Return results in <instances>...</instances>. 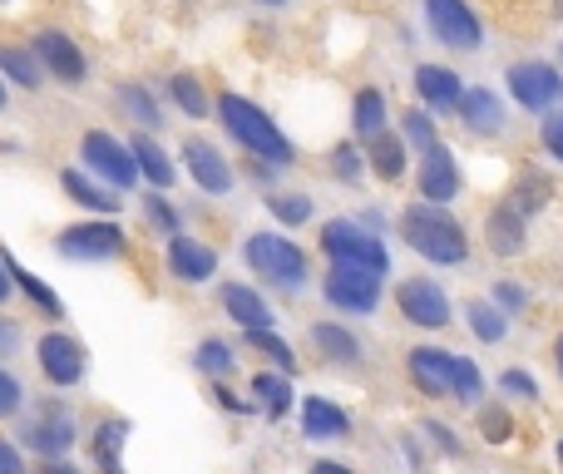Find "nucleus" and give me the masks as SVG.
<instances>
[{"instance_id":"2f4dec72","label":"nucleus","mask_w":563,"mask_h":474,"mask_svg":"<svg viewBox=\"0 0 563 474\" xmlns=\"http://www.w3.org/2000/svg\"><path fill=\"white\" fill-rule=\"evenodd\" d=\"M0 69H5L15 85H25V89L40 85V69H35V59H30L25 49H0Z\"/></svg>"},{"instance_id":"603ef678","label":"nucleus","mask_w":563,"mask_h":474,"mask_svg":"<svg viewBox=\"0 0 563 474\" xmlns=\"http://www.w3.org/2000/svg\"><path fill=\"white\" fill-rule=\"evenodd\" d=\"M559 371H563V337H559Z\"/></svg>"},{"instance_id":"c85d7f7f","label":"nucleus","mask_w":563,"mask_h":474,"mask_svg":"<svg viewBox=\"0 0 563 474\" xmlns=\"http://www.w3.org/2000/svg\"><path fill=\"white\" fill-rule=\"evenodd\" d=\"M65 194L85 208H99V213H114L119 208V198L104 194V188H95V184H85V174H65Z\"/></svg>"},{"instance_id":"ddd939ff","label":"nucleus","mask_w":563,"mask_h":474,"mask_svg":"<svg viewBox=\"0 0 563 474\" xmlns=\"http://www.w3.org/2000/svg\"><path fill=\"white\" fill-rule=\"evenodd\" d=\"M35 49H40V59L55 69V79H65V85H79V79H85V55L75 49V40L69 35L45 30V35H35Z\"/></svg>"},{"instance_id":"2eb2a0df","label":"nucleus","mask_w":563,"mask_h":474,"mask_svg":"<svg viewBox=\"0 0 563 474\" xmlns=\"http://www.w3.org/2000/svg\"><path fill=\"white\" fill-rule=\"evenodd\" d=\"M460 188V174H455V158H450L445 144L426 148V168H420V194L435 198V203H445V198H455Z\"/></svg>"},{"instance_id":"cd10ccee","label":"nucleus","mask_w":563,"mask_h":474,"mask_svg":"<svg viewBox=\"0 0 563 474\" xmlns=\"http://www.w3.org/2000/svg\"><path fill=\"white\" fill-rule=\"evenodd\" d=\"M311 341H317L321 356H331V361H356L361 356L356 337H351V331H341V327H317V331H311Z\"/></svg>"},{"instance_id":"a19ab883","label":"nucleus","mask_w":563,"mask_h":474,"mask_svg":"<svg viewBox=\"0 0 563 474\" xmlns=\"http://www.w3.org/2000/svg\"><path fill=\"white\" fill-rule=\"evenodd\" d=\"M10 410H20V381L0 371V416H10Z\"/></svg>"},{"instance_id":"e433bc0d","label":"nucleus","mask_w":563,"mask_h":474,"mask_svg":"<svg viewBox=\"0 0 563 474\" xmlns=\"http://www.w3.org/2000/svg\"><path fill=\"white\" fill-rule=\"evenodd\" d=\"M267 208H273L282 223H307V218H311V203H307V198H297V194H291V198H273Z\"/></svg>"},{"instance_id":"864d4df0","label":"nucleus","mask_w":563,"mask_h":474,"mask_svg":"<svg viewBox=\"0 0 563 474\" xmlns=\"http://www.w3.org/2000/svg\"><path fill=\"white\" fill-rule=\"evenodd\" d=\"M0 104H5V85H0Z\"/></svg>"},{"instance_id":"1a4fd4ad","label":"nucleus","mask_w":563,"mask_h":474,"mask_svg":"<svg viewBox=\"0 0 563 474\" xmlns=\"http://www.w3.org/2000/svg\"><path fill=\"white\" fill-rule=\"evenodd\" d=\"M396 301H400V311H406V317L416 321V327H445V321H450V301H445V291H440L435 282H426V277L400 282Z\"/></svg>"},{"instance_id":"423d86ee","label":"nucleus","mask_w":563,"mask_h":474,"mask_svg":"<svg viewBox=\"0 0 563 474\" xmlns=\"http://www.w3.org/2000/svg\"><path fill=\"white\" fill-rule=\"evenodd\" d=\"M85 164L95 168V174H104L114 188H129L139 178V158L134 148L114 144L109 134H85Z\"/></svg>"},{"instance_id":"dca6fc26","label":"nucleus","mask_w":563,"mask_h":474,"mask_svg":"<svg viewBox=\"0 0 563 474\" xmlns=\"http://www.w3.org/2000/svg\"><path fill=\"white\" fill-rule=\"evenodd\" d=\"M168 262H174V277H184V282H203V277H213V267H218L213 252L198 247L194 238H174V242H168Z\"/></svg>"},{"instance_id":"37998d69","label":"nucleus","mask_w":563,"mask_h":474,"mask_svg":"<svg viewBox=\"0 0 563 474\" xmlns=\"http://www.w3.org/2000/svg\"><path fill=\"white\" fill-rule=\"evenodd\" d=\"M505 390H515V396H539V386L525 376V371H509V376H505Z\"/></svg>"},{"instance_id":"de8ad7c7","label":"nucleus","mask_w":563,"mask_h":474,"mask_svg":"<svg viewBox=\"0 0 563 474\" xmlns=\"http://www.w3.org/2000/svg\"><path fill=\"white\" fill-rule=\"evenodd\" d=\"M499 301H505V307H519V301H525V291H519V287H499Z\"/></svg>"},{"instance_id":"ea45409f","label":"nucleus","mask_w":563,"mask_h":474,"mask_svg":"<svg viewBox=\"0 0 563 474\" xmlns=\"http://www.w3.org/2000/svg\"><path fill=\"white\" fill-rule=\"evenodd\" d=\"M479 426H485L489 440H509V416L505 410H479Z\"/></svg>"},{"instance_id":"bb28decb","label":"nucleus","mask_w":563,"mask_h":474,"mask_svg":"<svg viewBox=\"0 0 563 474\" xmlns=\"http://www.w3.org/2000/svg\"><path fill=\"white\" fill-rule=\"evenodd\" d=\"M134 158H139V168H144V174L154 178L158 188H168V184H174V164H168V158H164V148H158L154 139H144V134H139V139H134Z\"/></svg>"},{"instance_id":"c9c22d12","label":"nucleus","mask_w":563,"mask_h":474,"mask_svg":"<svg viewBox=\"0 0 563 474\" xmlns=\"http://www.w3.org/2000/svg\"><path fill=\"white\" fill-rule=\"evenodd\" d=\"M174 99H178V104H184V109H188V114H194V119H203L208 99H203V89H198V85H194V79H188V75H178V79H174Z\"/></svg>"},{"instance_id":"412c9836","label":"nucleus","mask_w":563,"mask_h":474,"mask_svg":"<svg viewBox=\"0 0 563 474\" xmlns=\"http://www.w3.org/2000/svg\"><path fill=\"white\" fill-rule=\"evenodd\" d=\"M460 114H465V124L475 129V134H499V124H505V114H499V99L489 95V89H475V95L460 99Z\"/></svg>"},{"instance_id":"f3484780","label":"nucleus","mask_w":563,"mask_h":474,"mask_svg":"<svg viewBox=\"0 0 563 474\" xmlns=\"http://www.w3.org/2000/svg\"><path fill=\"white\" fill-rule=\"evenodd\" d=\"M184 154H188V168H194V178L208 188V194H228V188H233V174H228V164L218 158V148H208V144H198V139H194Z\"/></svg>"},{"instance_id":"49530a36","label":"nucleus","mask_w":563,"mask_h":474,"mask_svg":"<svg viewBox=\"0 0 563 474\" xmlns=\"http://www.w3.org/2000/svg\"><path fill=\"white\" fill-rule=\"evenodd\" d=\"M336 174H341V178L356 174V154H351V148H336Z\"/></svg>"},{"instance_id":"72a5a7b5","label":"nucleus","mask_w":563,"mask_h":474,"mask_svg":"<svg viewBox=\"0 0 563 474\" xmlns=\"http://www.w3.org/2000/svg\"><path fill=\"white\" fill-rule=\"evenodd\" d=\"M247 341H253L257 351H267V356H273L282 371H291V366H297V356H291V351H287V341H277L273 331H247Z\"/></svg>"},{"instance_id":"7ed1b4c3","label":"nucleus","mask_w":563,"mask_h":474,"mask_svg":"<svg viewBox=\"0 0 563 474\" xmlns=\"http://www.w3.org/2000/svg\"><path fill=\"white\" fill-rule=\"evenodd\" d=\"M410 376L426 396H479V371L470 366L465 356H450V351L420 346L410 351Z\"/></svg>"},{"instance_id":"4c0bfd02","label":"nucleus","mask_w":563,"mask_h":474,"mask_svg":"<svg viewBox=\"0 0 563 474\" xmlns=\"http://www.w3.org/2000/svg\"><path fill=\"white\" fill-rule=\"evenodd\" d=\"M119 99H124V109H134V119H139V124H154V119H158V109L148 104V95H144V89H124V95H119Z\"/></svg>"},{"instance_id":"5701e85b","label":"nucleus","mask_w":563,"mask_h":474,"mask_svg":"<svg viewBox=\"0 0 563 474\" xmlns=\"http://www.w3.org/2000/svg\"><path fill=\"white\" fill-rule=\"evenodd\" d=\"M371 168H376L380 178H400V168H406V148H400L396 134H376L371 139Z\"/></svg>"},{"instance_id":"20e7f679","label":"nucleus","mask_w":563,"mask_h":474,"mask_svg":"<svg viewBox=\"0 0 563 474\" xmlns=\"http://www.w3.org/2000/svg\"><path fill=\"white\" fill-rule=\"evenodd\" d=\"M321 247L331 252V262H341V267H361V272H376V277H386V247H380L371 233H361L356 223H327L321 228Z\"/></svg>"},{"instance_id":"5fc2aeb1","label":"nucleus","mask_w":563,"mask_h":474,"mask_svg":"<svg viewBox=\"0 0 563 474\" xmlns=\"http://www.w3.org/2000/svg\"><path fill=\"white\" fill-rule=\"evenodd\" d=\"M267 5H282V0H267Z\"/></svg>"},{"instance_id":"393cba45","label":"nucleus","mask_w":563,"mask_h":474,"mask_svg":"<svg viewBox=\"0 0 563 474\" xmlns=\"http://www.w3.org/2000/svg\"><path fill=\"white\" fill-rule=\"evenodd\" d=\"M549 203V178L544 174H519L515 194H509V208L515 213H539Z\"/></svg>"},{"instance_id":"79ce46f5","label":"nucleus","mask_w":563,"mask_h":474,"mask_svg":"<svg viewBox=\"0 0 563 474\" xmlns=\"http://www.w3.org/2000/svg\"><path fill=\"white\" fill-rule=\"evenodd\" d=\"M544 144H549V154L563 164V114H554V119H544Z\"/></svg>"},{"instance_id":"f704fd0d","label":"nucleus","mask_w":563,"mask_h":474,"mask_svg":"<svg viewBox=\"0 0 563 474\" xmlns=\"http://www.w3.org/2000/svg\"><path fill=\"white\" fill-rule=\"evenodd\" d=\"M198 366H203L208 376H223V371L233 366V351H228L223 341H203V346H198Z\"/></svg>"},{"instance_id":"9b49d317","label":"nucleus","mask_w":563,"mask_h":474,"mask_svg":"<svg viewBox=\"0 0 563 474\" xmlns=\"http://www.w3.org/2000/svg\"><path fill=\"white\" fill-rule=\"evenodd\" d=\"M25 445L40 450V455H65V450L75 445V420H69V410L65 406H45L25 426Z\"/></svg>"},{"instance_id":"a18cd8bd","label":"nucleus","mask_w":563,"mask_h":474,"mask_svg":"<svg viewBox=\"0 0 563 474\" xmlns=\"http://www.w3.org/2000/svg\"><path fill=\"white\" fill-rule=\"evenodd\" d=\"M148 218H154L158 228H168V233H174V213H168V203H158V198H148Z\"/></svg>"},{"instance_id":"0eeeda50","label":"nucleus","mask_w":563,"mask_h":474,"mask_svg":"<svg viewBox=\"0 0 563 474\" xmlns=\"http://www.w3.org/2000/svg\"><path fill=\"white\" fill-rule=\"evenodd\" d=\"M327 297L336 301V307H346V311H371L376 307V297H380V277L376 272H361V267H331L327 272Z\"/></svg>"},{"instance_id":"6ab92c4d","label":"nucleus","mask_w":563,"mask_h":474,"mask_svg":"<svg viewBox=\"0 0 563 474\" xmlns=\"http://www.w3.org/2000/svg\"><path fill=\"white\" fill-rule=\"evenodd\" d=\"M485 238H489V247L499 252V257H515L519 247H525V213H515V208H495L489 213V228H485Z\"/></svg>"},{"instance_id":"09e8293b","label":"nucleus","mask_w":563,"mask_h":474,"mask_svg":"<svg viewBox=\"0 0 563 474\" xmlns=\"http://www.w3.org/2000/svg\"><path fill=\"white\" fill-rule=\"evenodd\" d=\"M10 346H15V327H5V321H0V356H5Z\"/></svg>"},{"instance_id":"a211bd4d","label":"nucleus","mask_w":563,"mask_h":474,"mask_svg":"<svg viewBox=\"0 0 563 474\" xmlns=\"http://www.w3.org/2000/svg\"><path fill=\"white\" fill-rule=\"evenodd\" d=\"M223 307H228V317L238 321V327H247V331H267V321H273V311H267V301L257 297V291H247V287H223Z\"/></svg>"},{"instance_id":"39448f33","label":"nucleus","mask_w":563,"mask_h":474,"mask_svg":"<svg viewBox=\"0 0 563 474\" xmlns=\"http://www.w3.org/2000/svg\"><path fill=\"white\" fill-rule=\"evenodd\" d=\"M247 262H253L257 277L277 282V287H301V277H307V257L287 238H273V233H257L247 242Z\"/></svg>"},{"instance_id":"9d476101","label":"nucleus","mask_w":563,"mask_h":474,"mask_svg":"<svg viewBox=\"0 0 563 474\" xmlns=\"http://www.w3.org/2000/svg\"><path fill=\"white\" fill-rule=\"evenodd\" d=\"M509 89L525 109H549L563 95V79L554 65H515L509 69Z\"/></svg>"},{"instance_id":"f03ea898","label":"nucleus","mask_w":563,"mask_h":474,"mask_svg":"<svg viewBox=\"0 0 563 474\" xmlns=\"http://www.w3.org/2000/svg\"><path fill=\"white\" fill-rule=\"evenodd\" d=\"M218 114H223V124L233 129V139H243V144L253 148V154H263L267 164H291V144L282 139V129L257 104H247L243 95H223L218 99Z\"/></svg>"},{"instance_id":"b1692460","label":"nucleus","mask_w":563,"mask_h":474,"mask_svg":"<svg viewBox=\"0 0 563 474\" xmlns=\"http://www.w3.org/2000/svg\"><path fill=\"white\" fill-rule=\"evenodd\" d=\"M5 272H10V282H20V287L30 291V301H35V307L45 311V317H65V307H59V297H55V291H49L40 277H30V272L20 267L15 257H5Z\"/></svg>"},{"instance_id":"c03bdc74","label":"nucleus","mask_w":563,"mask_h":474,"mask_svg":"<svg viewBox=\"0 0 563 474\" xmlns=\"http://www.w3.org/2000/svg\"><path fill=\"white\" fill-rule=\"evenodd\" d=\"M0 474H25V460H20V450H10L5 440H0Z\"/></svg>"},{"instance_id":"f257e3e1","label":"nucleus","mask_w":563,"mask_h":474,"mask_svg":"<svg viewBox=\"0 0 563 474\" xmlns=\"http://www.w3.org/2000/svg\"><path fill=\"white\" fill-rule=\"evenodd\" d=\"M400 233H406V242L420 252V257L430 262H465L470 242L465 233H460L455 218H445L440 208H406V218H400Z\"/></svg>"},{"instance_id":"4468645a","label":"nucleus","mask_w":563,"mask_h":474,"mask_svg":"<svg viewBox=\"0 0 563 474\" xmlns=\"http://www.w3.org/2000/svg\"><path fill=\"white\" fill-rule=\"evenodd\" d=\"M119 247H124V238H119V228H109V223L69 228V233L59 238V252H65V257H114Z\"/></svg>"},{"instance_id":"aec40b11","label":"nucleus","mask_w":563,"mask_h":474,"mask_svg":"<svg viewBox=\"0 0 563 474\" xmlns=\"http://www.w3.org/2000/svg\"><path fill=\"white\" fill-rule=\"evenodd\" d=\"M416 89L426 95V104H435V109H455L460 99H465V95H460V79L450 75V69H440V65H426V69H420V75H416Z\"/></svg>"},{"instance_id":"3c124183","label":"nucleus","mask_w":563,"mask_h":474,"mask_svg":"<svg viewBox=\"0 0 563 474\" xmlns=\"http://www.w3.org/2000/svg\"><path fill=\"white\" fill-rule=\"evenodd\" d=\"M45 474H75V470H65V465H55V470H45Z\"/></svg>"},{"instance_id":"4be33fe9","label":"nucleus","mask_w":563,"mask_h":474,"mask_svg":"<svg viewBox=\"0 0 563 474\" xmlns=\"http://www.w3.org/2000/svg\"><path fill=\"white\" fill-rule=\"evenodd\" d=\"M301 426H307V436H317V440H336V436H346V416H341L336 406H327V400H307V410H301Z\"/></svg>"},{"instance_id":"f8f14e48","label":"nucleus","mask_w":563,"mask_h":474,"mask_svg":"<svg viewBox=\"0 0 563 474\" xmlns=\"http://www.w3.org/2000/svg\"><path fill=\"white\" fill-rule=\"evenodd\" d=\"M40 366H45V376L55 381V386H75V381L85 376V351L69 337H45L40 341Z\"/></svg>"},{"instance_id":"6e6552de","label":"nucleus","mask_w":563,"mask_h":474,"mask_svg":"<svg viewBox=\"0 0 563 474\" xmlns=\"http://www.w3.org/2000/svg\"><path fill=\"white\" fill-rule=\"evenodd\" d=\"M426 10H430V25H435V35L445 40V45H455V49L479 45V20L465 0H426Z\"/></svg>"},{"instance_id":"473e14b6","label":"nucleus","mask_w":563,"mask_h":474,"mask_svg":"<svg viewBox=\"0 0 563 474\" xmlns=\"http://www.w3.org/2000/svg\"><path fill=\"white\" fill-rule=\"evenodd\" d=\"M253 390L267 400V410H273V416H282V410H287V400H291V386L282 376H257Z\"/></svg>"},{"instance_id":"8fccbe9b","label":"nucleus","mask_w":563,"mask_h":474,"mask_svg":"<svg viewBox=\"0 0 563 474\" xmlns=\"http://www.w3.org/2000/svg\"><path fill=\"white\" fill-rule=\"evenodd\" d=\"M5 291H10V272L0 267V301H5Z\"/></svg>"},{"instance_id":"7c9ffc66","label":"nucleus","mask_w":563,"mask_h":474,"mask_svg":"<svg viewBox=\"0 0 563 474\" xmlns=\"http://www.w3.org/2000/svg\"><path fill=\"white\" fill-rule=\"evenodd\" d=\"M470 331H475L479 341H499L505 337V317H499V307H489V301H475V307H470Z\"/></svg>"},{"instance_id":"c756f323","label":"nucleus","mask_w":563,"mask_h":474,"mask_svg":"<svg viewBox=\"0 0 563 474\" xmlns=\"http://www.w3.org/2000/svg\"><path fill=\"white\" fill-rule=\"evenodd\" d=\"M124 436H129V426H124V420H109V426L99 430L95 450H99V465H104V474H124V465H119V455H114V450H119V440H124Z\"/></svg>"},{"instance_id":"58836bf2","label":"nucleus","mask_w":563,"mask_h":474,"mask_svg":"<svg viewBox=\"0 0 563 474\" xmlns=\"http://www.w3.org/2000/svg\"><path fill=\"white\" fill-rule=\"evenodd\" d=\"M406 134L416 139L420 148H435V129H430V119H426V114H406Z\"/></svg>"},{"instance_id":"a878e982","label":"nucleus","mask_w":563,"mask_h":474,"mask_svg":"<svg viewBox=\"0 0 563 474\" xmlns=\"http://www.w3.org/2000/svg\"><path fill=\"white\" fill-rule=\"evenodd\" d=\"M356 134L361 139L386 134V99L376 89H361V99H356Z\"/></svg>"}]
</instances>
